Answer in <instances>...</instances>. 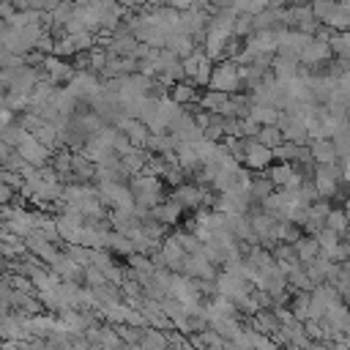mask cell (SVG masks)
Instances as JSON below:
<instances>
[{"mask_svg": "<svg viewBox=\"0 0 350 350\" xmlns=\"http://www.w3.org/2000/svg\"><path fill=\"white\" fill-rule=\"evenodd\" d=\"M208 88L221 90V93H238V90H243L241 63L238 60H219L213 66V77H211V85Z\"/></svg>", "mask_w": 350, "mask_h": 350, "instance_id": "1", "label": "cell"}, {"mask_svg": "<svg viewBox=\"0 0 350 350\" xmlns=\"http://www.w3.org/2000/svg\"><path fill=\"white\" fill-rule=\"evenodd\" d=\"M213 60L205 55V49L200 46L194 55H189L183 60V71H186V79L194 82L197 88H208L211 85V77H213Z\"/></svg>", "mask_w": 350, "mask_h": 350, "instance_id": "2", "label": "cell"}, {"mask_svg": "<svg viewBox=\"0 0 350 350\" xmlns=\"http://www.w3.org/2000/svg\"><path fill=\"white\" fill-rule=\"evenodd\" d=\"M254 287H257V284H254L252 279L238 276V273L224 271V268H221V273L216 276V290H219V295H224V298H230V301H241V298L249 295Z\"/></svg>", "mask_w": 350, "mask_h": 350, "instance_id": "3", "label": "cell"}, {"mask_svg": "<svg viewBox=\"0 0 350 350\" xmlns=\"http://www.w3.org/2000/svg\"><path fill=\"white\" fill-rule=\"evenodd\" d=\"M68 88L82 104H90L93 96H98L104 90V82H101V74H96V71H77L74 79L68 82Z\"/></svg>", "mask_w": 350, "mask_h": 350, "instance_id": "4", "label": "cell"}, {"mask_svg": "<svg viewBox=\"0 0 350 350\" xmlns=\"http://www.w3.org/2000/svg\"><path fill=\"white\" fill-rule=\"evenodd\" d=\"M276 126L284 131V139H290V142H298V145H309V142H312L309 126H306V120H304L298 112H287V109H282Z\"/></svg>", "mask_w": 350, "mask_h": 350, "instance_id": "5", "label": "cell"}, {"mask_svg": "<svg viewBox=\"0 0 350 350\" xmlns=\"http://www.w3.org/2000/svg\"><path fill=\"white\" fill-rule=\"evenodd\" d=\"M276 38H279L276 55L301 60V52H304V46L309 44L312 36H306V33H301V30H295V27H279V30H276Z\"/></svg>", "mask_w": 350, "mask_h": 350, "instance_id": "6", "label": "cell"}, {"mask_svg": "<svg viewBox=\"0 0 350 350\" xmlns=\"http://www.w3.org/2000/svg\"><path fill=\"white\" fill-rule=\"evenodd\" d=\"M170 134L178 139V142H189V145H194V142H200V139H205V131L197 126V120H194V112H189L186 107H183V112L172 120V126H170Z\"/></svg>", "mask_w": 350, "mask_h": 350, "instance_id": "7", "label": "cell"}, {"mask_svg": "<svg viewBox=\"0 0 350 350\" xmlns=\"http://www.w3.org/2000/svg\"><path fill=\"white\" fill-rule=\"evenodd\" d=\"M16 148H19L22 159H25L27 164H33V167H46V164L52 161V156H55V150H52V148H46L44 142H38L33 131H27Z\"/></svg>", "mask_w": 350, "mask_h": 350, "instance_id": "8", "label": "cell"}, {"mask_svg": "<svg viewBox=\"0 0 350 350\" xmlns=\"http://www.w3.org/2000/svg\"><path fill=\"white\" fill-rule=\"evenodd\" d=\"M41 68H44V77L49 82H55V85H68L74 79V74H77V66L68 63L66 57H57V55H46Z\"/></svg>", "mask_w": 350, "mask_h": 350, "instance_id": "9", "label": "cell"}, {"mask_svg": "<svg viewBox=\"0 0 350 350\" xmlns=\"http://www.w3.org/2000/svg\"><path fill=\"white\" fill-rule=\"evenodd\" d=\"M273 148L262 145L260 139H246V159H243V167H249L252 172H265L271 164H273Z\"/></svg>", "mask_w": 350, "mask_h": 350, "instance_id": "10", "label": "cell"}, {"mask_svg": "<svg viewBox=\"0 0 350 350\" xmlns=\"http://www.w3.org/2000/svg\"><path fill=\"white\" fill-rule=\"evenodd\" d=\"M25 246H27V252H30V254H36V257H38L41 262H46V265H49V262H55V260H57V254L63 252V249H60L57 243H52L41 230H33L30 235H25Z\"/></svg>", "mask_w": 350, "mask_h": 350, "instance_id": "11", "label": "cell"}, {"mask_svg": "<svg viewBox=\"0 0 350 350\" xmlns=\"http://www.w3.org/2000/svg\"><path fill=\"white\" fill-rule=\"evenodd\" d=\"M331 44L328 41H323V38H317V36H312L309 38V44L304 46V52H301V66H306V68H317V66H325L328 60H331Z\"/></svg>", "mask_w": 350, "mask_h": 350, "instance_id": "12", "label": "cell"}, {"mask_svg": "<svg viewBox=\"0 0 350 350\" xmlns=\"http://www.w3.org/2000/svg\"><path fill=\"white\" fill-rule=\"evenodd\" d=\"M170 197L178 200L186 211H200V208H202V200H205V186H200V183H194V180H186V183L175 186Z\"/></svg>", "mask_w": 350, "mask_h": 350, "instance_id": "13", "label": "cell"}, {"mask_svg": "<svg viewBox=\"0 0 350 350\" xmlns=\"http://www.w3.org/2000/svg\"><path fill=\"white\" fill-rule=\"evenodd\" d=\"M180 273H186V276H191V279H211V282H216V276H219L216 265H213L202 252H200V254H189V257L183 260Z\"/></svg>", "mask_w": 350, "mask_h": 350, "instance_id": "14", "label": "cell"}, {"mask_svg": "<svg viewBox=\"0 0 350 350\" xmlns=\"http://www.w3.org/2000/svg\"><path fill=\"white\" fill-rule=\"evenodd\" d=\"M161 254H164V260H167V268H170V271H178V273H180V268H183V260L189 257V252L183 249L178 232H172V235H167V238L161 241Z\"/></svg>", "mask_w": 350, "mask_h": 350, "instance_id": "15", "label": "cell"}, {"mask_svg": "<svg viewBox=\"0 0 350 350\" xmlns=\"http://www.w3.org/2000/svg\"><path fill=\"white\" fill-rule=\"evenodd\" d=\"M227 230H230L238 241L260 243V241H257V232H254V227H252V216H249V213H230V216H227Z\"/></svg>", "mask_w": 350, "mask_h": 350, "instance_id": "16", "label": "cell"}, {"mask_svg": "<svg viewBox=\"0 0 350 350\" xmlns=\"http://www.w3.org/2000/svg\"><path fill=\"white\" fill-rule=\"evenodd\" d=\"M164 49L175 52L180 60H186L189 55H194V52L200 49V44H197L191 36H186V33H170V36H167V44H164Z\"/></svg>", "mask_w": 350, "mask_h": 350, "instance_id": "17", "label": "cell"}, {"mask_svg": "<svg viewBox=\"0 0 350 350\" xmlns=\"http://www.w3.org/2000/svg\"><path fill=\"white\" fill-rule=\"evenodd\" d=\"M309 148H312V156H314L317 164H334V161H339V150H336V145H334L331 137H317V139L309 142Z\"/></svg>", "mask_w": 350, "mask_h": 350, "instance_id": "18", "label": "cell"}, {"mask_svg": "<svg viewBox=\"0 0 350 350\" xmlns=\"http://www.w3.org/2000/svg\"><path fill=\"white\" fill-rule=\"evenodd\" d=\"M183 211H186V208H183V205H180L178 200L167 197V200H161V202H159V205H156V208H153L150 213H153V216H156L159 221H164L167 227H172V224H178V221H180Z\"/></svg>", "mask_w": 350, "mask_h": 350, "instance_id": "19", "label": "cell"}, {"mask_svg": "<svg viewBox=\"0 0 350 350\" xmlns=\"http://www.w3.org/2000/svg\"><path fill=\"white\" fill-rule=\"evenodd\" d=\"M301 60H295V57H282V55H276L273 57V63H271V71H273V77L276 79H282V82H290V79H295V77H301Z\"/></svg>", "mask_w": 350, "mask_h": 350, "instance_id": "20", "label": "cell"}, {"mask_svg": "<svg viewBox=\"0 0 350 350\" xmlns=\"http://www.w3.org/2000/svg\"><path fill=\"white\" fill-rule=\"evenodd\" d=\"M71 172H74V180L77 183H93L96 180V161H90L82 150H74Z\"/></svg>", "mask_w": 350, "mask_h": 350, "instance_id": "21", "label": "cell"}, {"mask_svg": "<svg viewBox=\"0 0 350 350\" xmlns=\"http://www.w3.org/2000/svg\"><path fill=\"white\" fill-rule=\"evenodd\" d=\"M104 241H107V249H109L112 254H118V257H131V254L137 252L131 235H123V232H118V230H109Z\"/></svg>", "mask_w": 350, "mask_h": 350, "instance_id": "22", "label": "cell"}, {"mask_svg": "<svg viewBox=\"0 0 350 350\" xmlns=\"http://www.w3.org/2000/svg\"><path fill=\"white\" fill-rule=\"evenodd\" d=\"M170 98H175V101L183 104V107H191V104L200 101V93H197V85H194V82L183 79V82H175V85L170 88Z\"/></svg>", "mask_w": 350, "mask_h": 350, "instance_id": "23", "label": "cell"}, {"mask_svg": "<svg viewBox=\"0 0 350 350\" xmlns=\"http://www.w3.org/2000/svg\"><path fill=\"white\" fill-rule=\"evenodd\" d=\"M178 139L170 134V131H159V134H150V139H148V150L150 153H159V156H167V153H175L178 150Z\"/></svg>", "mask_w": 350, "mask_h": 350, "instance_id": "24", "label": "cell"}, {"mask_svg": "<svg viewBox=\"0 0 350 350\" xmlns=\"http://www.w3.org/2000/svg\"><path fill=\"white\" fill-rule=\"evenodd\" d=\"M265 175L273 180V186H276V189H287V186H290V180L295 178V167H293V164H287V161H273V164L265 170Z\"/></svg>", "mask_w": 350, "mask_h": 350, "instance_id": "25", "label": "cell"}, {"mask_svg": "<svg viewBox=\"0 0 350 350\" xmlns=\"http://www.w3.org/2000/svg\"><path fill=\"white\" fill-rule=\"evenodd\" d=\"M293 246H295V252H298V257H301V262H304V265H306V262H312L314 257H320V254H323L320 241H317L314 235H306V232H304V235H301V238H298Z\"/></svg>", "mask_w": 350, "mask_h": 350, "instance_id": "26", "label": "cell"}, {"mask_svg": "<svg viewBox=\"0 0 350 350\" xmlns=\"http://www.w3.org/2000/svg\"><path fill=\"white\" fill-rule=\"evenodd\" d=\"M249 325L271 336V334H273V331H276V328L282 325V320H279V314H276L273 309H260V312H257V314H254V317L249 320Z\"/></svg>", "mask_w": 350, "mask_h": 350, "instance_id": "27", "label": "cell"}, {"mask_svg": "<svg viewBox=\"0 0 350 350\" xmlns=\"http://www.w3.org/2000/svg\"><path fill=\"white\" fill-rule=\"evenodd\" d=\"M279 107H273V104H262V101H254L252 104V109H249V118L252 120H257L260 126H271V123H276L279 120Z\"/></svg>", "mask_w": 350, "mask_h": 350, "instance_id": "28", "label": "cell"}, {"mask_svg": "<svg viewBox=\"0 0 350 350\" xmlns=\"http://www.w3.org/2000/svg\"><path fill=\"white\" fill-rule=\"evenodd\" d=\"M287 284H290V290L295 293V290H306V293H312L317 284L312 282V276H309V271H306V265L301 262V265H295L293 271H287Z\"/></svg>", "mask_w": 350, "mask_h": 350, "instance_id": "29", "label": "cell"}, {"mask_svg": "<svg viewBox=\"0 0 350 350\" xmlns=\"http://www.w3.org/2000/svg\"><path fill=\"white\" fill-rule=\"evenodd\" d=\"M227 98H230V93H221V90L208 88L205 93H200L197 107H200V109H208V112H219V109L227 104Z\"/></svg>", "mask_w": 350, "mask_h": 350, "instance_id": "30", "label": "cell"}, {"mask_svg": "<svg viewBox=\"0 0 350 350\" xmlns=\"http://www.w3.org/2000/svg\"><path fill=\"white\" fill-rule=\"evenodd\" d=\"M304 148H306V145H298V142H290V139H284L279 148H273V159H276V161H287V164H295V161L301 159Z\"/></svg>", "mask_w": 350, "mask_h": 350, "instance_id": "31", "label": "cell"}, {"mask_svg": "<svg viewBox=\"0 0 350 350\" xmlns=\"http://www.w3.org/2000/svg\"><path fill=\"white\" fill-rule=\"evenodd\" d=\"M276 191V186H273V180L262 172V175H254V180H252V197H254V202L260 205L268 194H273Z\"/></svg>", "mask_w": 350, "mask_h": 350, "instance_id": "32", "label": "cell"}, {"mask_svg": "<svg viewBox=\"0 0 350 350\" xmlns=\"http://www.w3.org/2000/svg\"><path fill=\"white\" fill-rule=\"evenodd\" d=\"M331 52H334V57H345V60H350V30H336L334 36H331Z\"/></svg>", "mask_w": 350, "mask_h": 350, "instance_id": "33", "label": "cell"}, {"mask_svg": "<svg viewBox=\"0 0 350 350\" xmlns=\"http://www.w3.org/2000/svg\"><path fill=\"white\" fill-rule=\"evenodd\" d=\"M254 139H260V142L268 145V148H279V145L284 142V131H282L276 123H271V126H262Z\"/></svg>", "mask_w": 350, "mask_h": 350, "instance_id": "34", "label": "cell"}, {"mask_svg": "<svg viewBox=\"0 0 350 350\" xmlns=\"http://www.w3.org/2000/svg\"><path fill=\"white\" fill-rule=\"evenodd\" d=\"M347 224H350V213H347L345 208H334V211L328 213V219H325V227H331V230L339 232V235H345Z\"/></svg>", "mask_w": 350, "mask_h": 350, "instance_id": "35", "label": "cell"}, {"mask_svg": "<svg viewBox=\"0 0 350 350\" xmlns=\"http://www.w3.org/2000/svg\"><path fill=\"white\" fill-rule=\"evenodd\" d=\"M312 3V11H314V16L325 25L334 14H336V8H339V0H309Z\"/></svg>", "mask_w": 350, "mask_h": 350, "instance_id": "36", "label": "cell"}, {"mask_svg": "<svg viewBox=\"0 0 350 350\" xmlns=\"http://www.w3.org/2000/svg\"><path fill=\"white\" fill-rule=\"evenodd\" d=\"M232 33H235L238 38H243V41H246V38L254 33V14H238Z\"/></svg>", "mask_w": 350, "mask_h": 350, "instance_id": "37", "label": "cell"}, {"mask_svg": "<svg viewBox=\"0 0 350 350\" xmlns=\"http://www.w3.org/2000/svg\"><path fill=\"white\" fill-rule=\"evenodd\" d=\"M107 282H109V279H107L104 271H98L96 265H88V268H85V284H88V287H101V284H107Z\"/></svg>", "mask_w": 350, "mask_h": 350, "instance_id": "38", "label": "cell"}, {"mask_svg": "<svg viewBox=\"0 0 350 350\" xmlns=\"http://www.w3.org/2000/svg\"><path fill=\"white\" fill-rule=\"evenodd\" d=\"M0 180L8 183V186H14L16 191L25 189V178H22V172H16V170H3V172H0Z\"/></svg>", "mask_w": 350, "mask_h": 350, "instance_id": "39", "label": "cell"}, {"mask_svg": "<svg viewBox=\"0 0 350 350\" xmlns=\"http://www.w3.org/2000/svg\"><path fill=\"white\" fill-rule=\"evenodd\" d=\"M342 208H345V211L350 213V194H347V200H345V205H342Z\"/></svg>", "mask_w": 350, "mask_h": 350, "instance_id": "40", "label": "cell"}]
</instances>
